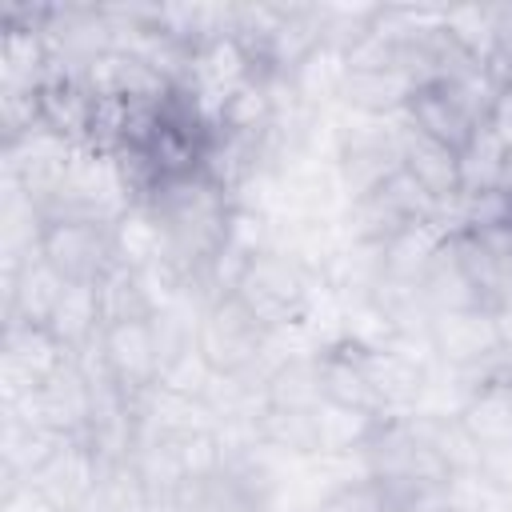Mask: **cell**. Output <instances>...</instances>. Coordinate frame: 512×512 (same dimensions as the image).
Listing matches in <instances>:
<instances>
[{"mask_svg": "<svg viewBox=\"0 0 512 512\" xmlns=\"http://www.w3.org/2000/svg\"><path fill=\"white\" fill-rule=\"evenodd\" d=\"M36 252L48 260V268L64 284H88V288H96L120 264L116 224L92 220V216H56V220H44L40 248Z\"/></svg>", "mask_w": 512, "mask_h": 512, "instance_id": "obj_7", "label": "cell"}, {"mask_svg": "<svg viewBox=\"0 0 512 512\" xmlns=\"http://www.w3.org/2000/svg\"><path fill=\"white\" fill-rule=\"evenodd\" d=\"M472 480H476L480 488L512 492V440L480 444V448H476V460H472Z\"/></svg>", "mask_w": 512, "mask_h": 512, "instance_id": "obj_20", "label": "cell"}, {"mask_svg": "<svg viewBox=\"0 0 512 512\" xmlns=\"http://www.w3.org/2000/svg\"><path fill=\"white\" fill-rule=\"evenodd\" d=\"M96 360L128 404L160 388V348H156L152 320L108 324L96 340Z\"/></svg>", "mask_w": 512, "mask_h": 512, "instance_id": "obj_10", "label": "cell"}, {"mask_svg": "<svg viewBox=\"0 0 512 512\" xmlns=\"http://www.w3.org/2000/svg\"><path fill=\"white\" fill-rule=\"evenodd\" d=\"M400 132V168L448 212H456V204L464 200V172H460V156L452 148H444L440 140L424 136L420 128H412L404 116L396 120Z\"/></svg>", "mask_w": 512, "mask_h": 512, "instance_id": "obj_12", "label": "cell"}, {"mask_svg": "<svg viewBox=\"0 0 512 512\" xmlns=\"http://www.w3.org/2000/svg\"><path fill=\"white\" fill-rule=\"evenodd\" d=\"M476 504H480V512H512V492H496V488L476 484Z\"/></svg>", "mask_w": 512, "mask_h": 512, "instance_id": "obj_24", "label": "cell"}, {"mask_svg": "<svg viewBox=\"0 0 512 512\" xmlns=\"http://www.w3.org/2000/svg\"><path fill=\"white\" fill-rule=\"evenodd\" d=\"M104 468H108V460H104V452H100L88 436H80V440H60V444L48 452V460L28 476V484H32L56 512H80V508L96 496V488H100V480H104Z\"/></svg>", "mask_w": 512, "mask_h": 512, "instance_id": "obj_11", "label": "cell"}, {"mask_svg": "<svg viewBox=\"0 0 512 512\" xmlns=\"http://www.w3.org/2000/svg\"><path fill=\"white\" fill-rule=\"evenodd\" d=\"M264 404L280 408H324V388H320V364L316 352L308 356H288L264 372Z\"/></svg>", "mask_w": 512, "mask_h": 512, "instance_id": "obj_18", "label": "cell"}, {"mask_svg": "<svg viewBox=\"0 0 512 512\" xmlns=\"http://www.w3.org/2000/svg\"><path fill=\"white\" fill-rule=\"evenodd\" d=\"M312 512H392L388 504H384V496L372 488V480H364V476H356V480H348V484H340V488H332Z\"/></svg>", "mask_w": 512, "mask_h": 512, "instance_id": "obj_21", "label": "cell"}, {"mask_svg": "<svg viewBox=\"0 0 512 512\" xmlns=\"http://www.w3.org/2000/svg\"><path fill=\"white\" fill-rule=\"evenodd\" d=\"M44 328H48V336H52L72 360L84 356L88 348H96V340H100V332H104V316H100L96 288H88V284H68Z\"/></svg>", "mask_w": 512, "mask_h": 512, "instance_id": "obj_16", "label": "cell"}, {"mask_svg": "<svg viewBox=\"0 0 512 512\" xmlns=\"http://www.w3.org/2000/svg\"><path fill=\"white\" fill-rule=\"evenodd\" d=\"M272 336L276 332H268L236 292L216 296L196 316V352L220 380H248L260 368Z\"/></svg>", "mask_w": 512, "mask_h": 512, "instance_id": "obj_5", "label": "cell"}, {"mask_svg": "<svg viewBox=\"0 0 512 512\" xmlns=\"http://www.w3.org/2000/svg\"><path fill=\"white\" fill-rule=\"evenodd\" d=\"M96 300H100V316L104 328L108 324H128V320H152L164 300L156 296L152 280L128 264H116L100 284H96Z\"/></svg>", "mask_w": 512, "mask_h": 512, "instance_id": "obj_17", "label": "cell"}, {"mask_svg": "<svg viewBox=\"0 0 512 512\" xmlns=\"http://www.w3.org/2000/svg\"><path fill=\"white\" fill-rule=\"evenodd\" d=\"M448 208H440L404 168L392 172L384 184H376L372 192L348 200V216H344V232L352 248H380L384 240H392L396 232L428 220V216H444Z\"/></svg>", "mask_w": 512, "mask_h": 512, "instance_id": "obj_6", "label": "cell"}, {"mask_svg": "<svg viewBox=\"0 0 512 512\" xmlns=\"http://www.w3.org/2000/svg\"><path fill=\"white\" fill-rule=\"evenodd\" d=\"M232 292L260 316V324L268 332H288V328H300L312 316L316 272L300 252H288V248L272 244L264 252H252L240 264V272L232 280Z\"/></svg>", "mask_w": 512, "mask_h": 512, "instance_id": "obj_2", "label": "cell"}, {"mask_svg": "<svg viewBox=\"0 0 512 512\" xmlns=\"http://www.w3.org/2000/svg\"><path fill=\"white\" fill-rule=\"evenodd\" d=\"M400 120V116H396ZM336 184L348 200L372 192L392 172H400V132L388 120H356L336 132Z\"/></svg>", "mask_w": 512, "mask_h": 512, "instance_id": "obj_9", "label": "cell"}, {"mask_svg": "<svg viewBox=\"0 0 512 512\" xmlns=\"http://www.w3.org/2000/svg\"><path fill=\"white\" fill-rule=\"evenodd\" d=\"M416 84L420 80L408 68L400 44L380 24H372L368 40L344 60L340 100L364 120H396V116H404V104L416 92Z\"/></svg>", "mask_w": 512, "mask_h": 512, "instance_id": "obj_4", "label": "cell"}, {"mask_svg": "<svg viewBox=\"0 0 512 512\" xmlns=\"http://www.w3.org/2000/svg\"><path fill=\"white\" fill-rule=\"evenodd\" d=\"M492 320H496V336H500V352L512 360V296L504 304L492 308Z\"/></svg>", "mask_w": 512, "mask_h": 512, "instance_id": "obj_23", "label": "cell"}, {"mask_svg": "<svg viewBox=\"0 0 512 512\" xmlns=\"http://www.w3.org/2000/svg\"><path fill=\"white\" fill-rule=\"evenodd\" d=\"M496 84L476 72V76H440L420 84L408 104H404V120L412 128H420L424 136L440 140L444 148H452L456 156H464L472 148V140L480 136V128L488 124V108H492Z\"/></svg>", "mask_w": 512, "mask_h": 512, "instance_id": "obj_3", "label": "cell"}, {"mask_svg": "<svg viewBox=\"0 0 512 512\" xmlns=\"http://www.w3.org/2000/svg\"><path fill=\"white\" fill-rule=\"evenodd\" d=\"M360 476L372 480V488L384 496L392 512H404L428 496L452 492L460 472L448 464V456L416 428L412 416H380L372 420L368 436L356 448Z\"/></svg>", "mask_w": 512, "mask_h": 512, "instance_id": "obj_1", "label": "cell"}, {"mask_svg": "<svg viewBox=\"0 0 512 512\" xmlns=\"http://www.w3.org/2000/svg\"><path fill=\"white\" fill-rule=\"evenodd\" d=\"M64 280L48 268L40 252L24 256L20 264H4V324H32L44 328L52 308L64 296Z\"/></svg>", "mask_w": 512, "mask_h": 512, "instance_id": "obj_14", "label": "cell"}, {"mask_svg": "<svg viewBox=\"0 0 512 512\" xmlns=\"http://www.w3.org/2000/svg\"><path fill=\"white\" fill-rule=\"evenodd\" d=\"M484 76L500 84L512 76V4H488V56Z\"/></svg>", "mask_w": 512, "mask_h": 512, "instance_id": "obj_19", "label": "cell"}, {"mask_svg": "<svg viewBox=\"0 0 512 512\" xmlns=\"http://www.w3.org/2000/svg\"><path fill=\"white\" fill-rule=\"evenodd\" d=\"M64 360L72 356L48 336V328L4 324V408L20 404Z\"/></svg>", "mask_w": 512, "mask_h": 512, "instance_id": "obj_13", "label": "cell"}, {"mask_svg": "<svg viewBox=\"0 0 512 512\" xmlns=\"http://www.w3.org/2000/svg\"><path fill=\"white\" fill-rule=\"evenodd\" d=\"M12 408L60 440H80L92 432L96 388H92V376L80 360H64Z\"/></svg>", "mask_w": 512, "mask_h": 512, "instance_id": "obj_8", "label": "cell"}, {"mask_svg": "<svg viewBox=\"0 0 512 512\" xmlns=\"http://www.w3.org/2000/svg\"><path fill=\"white\" fill-rule=\"evenodd\" d=\"M252 436L260 448L288 452V456H320L324 444V408H280L264 404L252 416Z\"/></svg>", "mask_w": 512, "mask_h": 512, "instance_id": "obj_15", "label": "cell"}, {"mask_svg": "<svg viewBox=\"0 0 512 512\" xmlns=\"http://www.w3.org/2000/svg\"><path fill=\"white\" fill-rule=\"evenodd\" d=\"M404 512H480V504L476 500H460L452 492H440V496H428V500H420V504H412Z\"/></svg>", "mask_w": 512, "mask_h": 512, "instance_id": "obj_22", "label": "cell"}]
</instances>
